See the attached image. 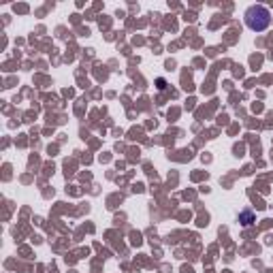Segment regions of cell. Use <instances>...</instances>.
I'll return each mask as SVG.
<instances>
[{"label": "cell", "instance_id": "7a4b0ae2", "mask_svg": "<svg viewBox=\"0 0 273 273\" xmlns=\"http://www.w3.org/2000/svg\"><path fill=\"white\" fill-rule=\"evenodd\" d=\"M239 222L244 224V226H250L252 222H256V220H254V212H252V209H244V212L239 214Z\"/></svg>", "mask_w": 273, "mask_h": 273}, {"label": "cell", "instance_id": "6da1fadb", "mask_svg": "<svg viewBox=\"0 0 273 273\" xmlns=\"http://www.w3.org/2000/svg\"><path fill=\"white\" fill-rule=\"evenodd\" d=\"M244 17H246V26L250 30H254V32H263V30H267L271 24V13L267 6H263V4H252L246 11Z\"/></svg>", "mask_w": 273, "mask_h": 273}]
</instances>
